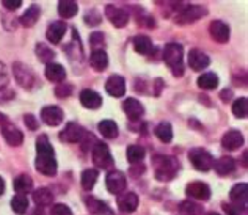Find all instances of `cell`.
<instances>
[{"instance_id":"1","label":"cell","mask_w":248,"mask_h":215,"mask_svg":"<svg viewBox=\"0 0 248 215\" xmlns=\"http://www.w3.org/2000/svg\"><path fill=\"white\" fill-rule=\"evenodd\" d=\"M36 153L38 157L35 162L36 170L44 176H55L57 174V160L55 153L52 148L47 135H40L36 140Z\"/></svg>"},{"instance_id":"2","label":"cell","mask_w":248,"mask_h":215,"mask_svg":"<svg viewBox=\"0 0 248 215\" xmlns=\"http://www.w3.org/2000/svg\"><path fill=\"white\" fill-rule=\"evenodd\" d=\"M184 49L178 43H168L164 49V61L167 63V66L171 69L173 76L181 77L184 74Z\"/></svg>"},{"instance_id":"3","label":"cell","mask_w":248,"mask_h":215,"mask_svg":"<svg viewBox=\"0 0 248 215\" xmlns=\"http://www.w3.org/2000/svg\"><path fill=\"white\" fill-rule=\"evenodd\" d=\"M153 165L155 170V178L159 181L173 179L179 170V162L170 155H155L153 159Z\"/></svg>"},{"instance_id":"4","label":"cell","mask_w":248,"mask_h":215,"mask_svg":"<svg viewBox=\"0 0 248 215\" xmlns=\"http://www.w3.org/2000/svg\"><path fill=\"white\" fill-rule=\"evenodd\" d=\"M13 74H15L16 82L22 88L31 90L33 87L38 85V79H36L35 73L27 66V64H24L21 61H16L15 64H13Z\"/></svg>"},{"instance_id":"5","label":"cell","mask_w":248,"mask_h":215,"mask_svg":"<svg viewBox=\"0 0 248 215\" xmlns=\"http://www.w3.org/2000/svg\"><path fill=\"white\" fill-rule=\"evenodd\" d=\"M188 159H190L192 165L197 168L198 171H209L214 167V157L211 153H207L203 148H193L188 153Z\"/></svg>"},{"instance_id":"6","label":"cell","mask_w":248,"mask_h":215,"mask_svg":"<svg viewBox=\"0 0 248 215\" xmlns=\"http://www.w3.org/2000/svg\"><path fill=\"white\" fill-rule=\"evenodd\" d=\"M207 15V10L204 6L200 5H188L184 10L178 13V16L174 17V22L179 25H187V24H193L197 22L198 19L204 17Z\"/></svg>"},{"instance_id":"7","label":"cell","mask_w":248,"mask_h":215,"mask_svg":"<svg viewBox=\"0 0 248 215\" xmlns=\"http://www.w3.org/2000/svg\"><path fill=\"white\" fill-rule=\"evenodd\" d=\"M91 155H93V162L97 168H106L113 167V157H112V153H110L108 146L106 143H101V141H96L94 146H93V151H91Z\"/></svg>"},{"instance_id":"8","label":"cell","mask_w":248,"mask_h":215,"mask_svg":"<svg viewBox=\"0 0 248 215\" xmlns=\"http://www.w3.org/2000/svg\"><path fill=\"white\" fill-rule=\"evenodd\" d=\"M85 129L77 124V123H68L64 129L60 132V140L64 141V143H79L85 138Z\"/></svg>"},{"instance_id":"9","label":"cell","mask_w":248,"mask_h":215,"mask_svg":"<svg viewBox=\"0 0 248 215\" xmlns=\"http://www.w3.org/2000/svg\"><path fill=\"white\" fill-rule=\"evenodd\" d=\"M126 176H124L121 171L118 170H112L106 178V185H107V190L113 195H120L126 190Z\"/></svg>"},{"instance_id":"10","label":"cell","mask_w":248,"mask_h":215,"mask_svg":"<svg viewBox=\"0 0 248 215\" xmlns=\"http://www.w3.org/2000/svg\"><path fill=\"white\" fill-rule=\"evenodd\" d=\"M186 193L187 197H190L193 200H200V201H207L211 197V188L206 184V182L201 181H193L186 187Z\"/></svg>"},{"instance_id":"11","label":"cell","mask_w":248,"mask_h":215,"mask_svg":"<svg viewBox=\"0 0 248 215\" xmlns=\"http://www.w3.org/2000/svg\"><path fill=\"white\" fill-rule=\"evenodd\" d=\"M64 118V113L60 107L57 106H46L41 110V120L46 123L47 126L55 127L58 124H62V121Z\"/></svg>"},{"instance_id":"12","label":"cell","mask_w":248,"mask_h":215,"mask_svg":"<svg viewBox=\"0 0 248 215\" xmlns=\"http://www.w3.org/2000/svg\"><path fill=\"white\" fill-rule=\"evenodd\" d=\"M106 16L108 17V21L118 29L126 27L129 22L127 11H124L123 8H118V6H113V5L106 6Z\"/></svg>"},{"instance_id":"13","label":"cell","mask_w":248,"mask_h":215,"mask_svg":"<svg viewBox=\"0 0 248 215\" xmlns=\"http://www.w3.org/2000/svg\"><path fill=\"white\" fill-rule=\"evenodd\" d=\"M106 91L113 97L124 96V93H126V80H124V77L118 74L110 76L106 82Z\"/></svg>"},{"instance_id":"14","label":"cell","mask_w":248,"mask_h":215,"mask_svg":"<svg viewBox=\"0 0 248 215\" xmlns=\"http://www.w3.org/2000/svg\"><path fill=\"white\" fill-rule=\"evenodd\" d=\"M242 145H244V135L240 130H236V129L228 130L223 135V138H221V146L228 149V151H236V149H239Z\"/></svg>"},{"instance_id":"15","label":"cell","mask_w":248,"mask_h":215,"mask_svg":"<svg viewBox=\"0 0 248 215\" xmlns=\"http://www.w3.org/2000/svg\"><path fill=\"white\" fill-rule=\"evenodd\" d=\"M230 31V25L225 24L223 21H214L209 25V33H211L212 40H215L217 43H228Z\"/></svg>"},{"instance_id":"16","label":"cell","mask_w":248,"mask_h":215,"mask_svg":"<svg viewBox=\"0 0 248 215\" xmlns=\"http://www.w3.org/2000/svg\"><path fill=\"white\" fill-rule=\"evenodd\" d=\"M187 63L193 71H203L209 66V57L204 54L203 50H198V49H192L188 52V58H187Z\"/></svg>"},{"instance_id":"17","label":"cell","mask_w":248,"mask_h":215,"mask_svg":"<svg viewBox=\"0 0 248 215\" xmlns=\"http://www.w3.org/2000/svg\"><path fill=\"white\" fill-rule=\"evenodd\" d=\"M2 135H3L5 141L8 143L10 146H15V148L21 146L24 141V134L15 124H11V123L2 126Z\"/></svg>"},{"instance_id":"18","label":"cell","mask_w":248,"mask_h":215,"mask_svg":"<svg viewBox=\"0 0 248 215\" xmlns=\"http://www.w3.org/2000/svg\"><path fill=\"white\" fill-rule=\"evenodd\" d=\"M85 204H87V209L94 214V215H115L113 209H110V206L104 201L97 200L94 197H85L83 198Z\"/></svg>"},{"instance_id":"19","label":"cell","mask_w":248,"mask_h":215,"mask_svg":"<svg viewBox=\"0 0 248 215\" xmlns=\"http://www.w3.org/2000/svg\"><path fill=\"white\" fill-rule=\"evenodd\" d=\"M123 110H124V113L127 115V118L132 121L140 120L143 113H145V108H143L141 102L134 99V97H127V99L123 102Z\"/></svg>"},{"instance_id":"20","label":"cell","mask_w":248,"mask_h":215,"mask_svg":"<svg viewBox=\"0 0 248 215\" xmlns=\"http://www.w3.org/2000/svg\"><path fill=\"white\" fill-rule=\"evenodd\" d=\"M80 102L83 107H87L90 110H96L102 106V97L99 93H96L94 90L85 88L80 91Z\"/></svg>"},{"instance_id":"21","label":"cell","mask_w":248,"mask_h":215,"mask_svg":"<svg viewBox=\"0 0 248 215\" xmlns=\"http://www.w3.org/2000/svg\"><path fill=\"white\" fill-rule=\"evenodd\" d=\"M64 33H66V22H64V21H55L47 27L46 36H47V40L52 44H58L63 40Z\"/></svg>"},{"instance_id":"22","label":"cell","mask_w":248,"mask_h":215,"mask_svg":"<svg viewBox=\"0 0 248 215\" xmlns=\"http://www.w3.org/2000/svg\"><path fill=\"white\" fill-rule=\"evenodd\" d=\"M46 79L54 83H62L66 79V71L58 63H49L46 64Z\"/></svg>"},{"instance_id":"23","label":"cell","mask_w":248,"mask_h":215,"mask_svg":"<svg viewBox=\"0 0 248 215\" xmlns=\"http://www.w3.org/2000/svg\"><path fill=\"white\" fill-rule=\"evenodd\" d=\"M118 207L123 214H132L139 207V197L134 192H129L118 198Z\"/></svg>"},{"instance_id":"24","label":"cell","mask_w":248,"mask_h":215,"mask_svg":"<svg viewBox=\"0 0 248 215\" xmlns=\"http://www.w3.org/2000/svg\"><path fill=\"white\" fill-rule=\"evenodd\" d=\"M247 197H248V185L245 182H242V184H236L230 192L231 201L239 207L247 206Z\"/></svg>"},{"instance_id":"25","label":"cell","mask_w":248,"mask_h":215,"mask_svg":"<svg viewBox=\"0 0 248 215\" xmlns=\"http://www.w3.org/2000/svg\"><path fill=\"white\" fill-rule=\"evenodd\" d=\"M212 168H215V171H217L220 176H228L236 170V162H234V159L230 157V155H223V157L214 160Z\"/></svg>"},{"instance_id":"26","label":"cell","mask_w":248,"mask_h":215,"mask_svg":"<svg viewBox=\"0 0 248 215\" xmlns=\"http://www.w3.org/2000/svg\"><path fill=\"white\" fill-rule=\"evenodd\" d=\"M90 66L94 71H104L108 66V57L102 49H94L90 55Z\"/></svg>"},{"instance_id":"27","label":"cell","mask_w":248,"mask_h":215,"mask_svg":"<svg viewBox=\"0 0 248 215\" xmlns=\"http://www.w3.org/2000/svg\"><path fill=\"white\" fill-rule=\"evenodd\" d=\"M40 16H41V8L38 5H31L21 16L19 22H21V25H24V27H33L38 22V19H40Z\"/></svg>"},{"instance_id":"28","label":"cell","mask_w":248,"mask_h":215,"mask_svg":"<svg viewBox=\"0 0 248 215\" xmlns=\"http://www.w3.org/2000/svg\"><path fill=\"white\" fill-rule=\"evenodd\" d=\"M13 188L17 192V195H25L31 192L33 188V179L29 174H19L17 178L13 181Z\"/></svg>"},{"instance_id":"29","label":"cell","mask_w":248,"mask_h":215,"mask_svg":"<svg viewBox=\"0 0 248 215\" xmlns=\"http://www.w3.org/2000/svg\"><path fill=\"white\" fill-rule=\"evenodd\" d=\"M79 11V5L73 0H60L58 2V15H60L63 19H71L77 15Z\"/></svg>"},{"instance_id":"30","label":"cell","mask_w":248,"mask_h":215,"mask_svg":"<svg viewBox=\"0 0 248 215\" xmlns=\"http://www.w3.org/2000/svg\"><path fill=\"white\" fill-rule=\"evenodd\" d=\"M33 201L38 207H46V206H50L52 201H54V195L49 190V188L41 187L38 190L33 192Z\"/></svg>"},{"instance_id":"31","label":"cell","mask_w":248,"mask_h":215,"mask_svg":"<svg viewBox=\"0 0 248 215\" xmlns=\"http://www.w3.org/2000/svg\"><path fill=\"white\" fill-rule=\"evenodd\" d=\"M134 49L141 55H149L153 52V41L145 35H139L134 38Z\"/></svg>"},{"instance_id":"32","label":"cell","mask_w":248,"mask_h":215,"mask_svg":"<svg viewBox=\"0 0 248 215\" xmlns=\"http://www.w3.org/2000/svg\"><path fill=\"white\" fill-rule=\"evenodd\" d=\"M97 129H99L102 137H106V138H108V140L118 137V126H116V123L112 120H102L99 123V126H97Z\"/></svg>"},{"instance_id":"33","label":"cell","mask_w":248,"mask_h":215,"mask_svg":"<svg viewBox=\"0 0 248 215\" xmlns=\"http://www.w3.org/2000/svg\"><path fill=\"white\" fill-rule=\"evenodd\" d=\"M154 134H155V137L162 141V143H170L173 140V127H171V124L170 123H167V121H164V123H160V124L155 127V130H154Z\"/></svg>"},{"instance_id":"34","label":"cell","mask_w":248,"mask_h":215,"mask_svg":"<svg viewBox=\"0 0 248 215\" xmlns=\"http://www.w3.org/2000/svg\"><path fill=\"white\" fill-rule=\"evenodd\" d=\"M145 148L143 146H139V145H132L127 148L126 151V155H127V160L130 162L132 165H137V164H141V160L145 159Z\"/></svg>"},{"instance_id":"35","label":"cell","mask_w":248,"mask_h":215,"mask_svg":"<svg viewBox=\"0 0 248 215\" xmlns=\"http://www.w3.org/2000/svg\"><path fill=\"white\" fill-rule=\"evenodd\" d=\"M198 87L203 90H214L218 87V76L214 73H204L198 77Z\"/></svg>"},{"instance_id":"36","label":"cell","mask_w":248,"mask_h":215,"mask_svg":"<svg viewBox=\"0 0 248 215\" xmlns=\"http://www.w3.org/2000/svg\"><path fill=\"white\" fill-rule=\"evenodd\" d=\"M97 178H99V173H97V170H93V168L85 170L82 173V187H83V190H87V192L93 190Z\"/></svg>"},{"instance_id":"37","label":"cell","mask_w":248,"mask_h":215,"mask_svg":"<svg viewBox=\"0 0 248 215\" xmlns=\"http://www.w3.org/2000/svg\"><path fill=\"white\" fill-rule=\"evenodd\" d=\"M36 55H38V58H40L43 63L49 64L55 58V52L52 50L49 46H46L44 43H38L36 44Z\"/></svg>"},{"instance_id":"38","label":"cell","mask_w":248,"mask_h":215,"mask_svg":"<svg viewBox=\"0 0 248 215\" xmlns=\"http://www.w3.org/2000/svg\"><path fill=\"white\" fill-rule=\"evenodd\" d=\"M11 209L19 215L27 212V209H29L27 197H24V195H16V197L11 200Z\"/></svg>"},{"instance_id":"39","label":"cell","mask_w":248,"mask_h":215,"mask_svg":"<svg viewBox=\"0 0 248 215\" xmlns=\"http://www.w3.org/2000/svg\"><path fill=\"white\" fill-rule=\"evenodd\" d=\"M232 113L236 118H245L248 113V101L247 97H239L232 104Z\"/></svg>"},{"instance_id":"40","label":"cell","mask_w":248,"mask_h":215,"mask_svg":"<svg viewBox=\"0 0 248 215\" xmlns=\"http://www.w3.org/2000/svg\"><path fill=\"white\" fill-rule=\"evenodd\" d=\"M181 211L184 215H200L201 207L192 201H184V203H181Z\"/></svg>"},{"instance_id":"41","label":"cell","mask_w":248,"mask_h":215,"mask_svg":"<svg viewBox=\"0 0 248 215\" xmlns=\"http://www.w3.org/2000/svg\"><path fill=\"white\" fill-rule=\"evenodd\" d=\"M73 94V87L69 83H58V87L55 88V96L60 97V99H64V97H69Z\"/></svg>"},{"instance_id":"42","label":"cell","mask_w":248,"mask_h":215,"mask_svg":"<svg viewBox=\"0 0 248 215\" xmlns=\"http://www.w3.org/2000/svg\"><path fill=\"white\" fill-rule=\"evenodd\" d=\"M101 21H102V17H101V15L96 10L88 11L87 16H85V22H87L88 25H99Z\"/></svg>"},{"instance_id":"43","label":"cell","mask_w":248,"mask_h":215,"mask_svg":"<svg viewBox=\"0 0 248 215\" xmlns=\"http://www.w3.org/2000/svg\"><path fill=\"white\" fill-rule=\"evenodd\" d=\"M50 215H73V211L66 204H54L50 209Z\"/></svg>"},{"instance_id":"44","label":"cell","mask_w":248,"mask_h":215,"mask_svg":"<svg viewBox=\"0 0 248 215\" xmlns=\"http://www.w3.org/2000/svg\"><path fill=\"white\" fill-rule=\"evenodd\" d=\"M10 80V73H8V68L6 64L0 61V87H6V83Z\"/></svg>"},{"instance_id":"45","label":"cell","mask_w":248,"mask_h":215,"mask_svg":"<svg viewBox=\"0 0 248 215\" xmlns=\"http://www.w3.org/2000/svg\"><path fill=\"white\" fill-rule=\"evenodd\" d=\"M15 96H16V93L8 87H3L0 90V102H8L11 99H15Z\"/></svg>"},{"instance_id":"46","label":"cell","mask_w":248,"mask_h":215,"mask_svg":"<svg viewBox=\"0 0 248 215\" xmlns=\"http://www.w3.org/2000/svg\"><path fill=\"white\" fill-rule=\"evenodd\" d=\"M2 5H3V8H6L8 11H16L17 8H21L22 0H3Z\"/></svg>"},{"instance_id":"47","label":"cell","mask_w":248,"mask_h":215,"mask_svg":"<svg viewBox=\"0 0 248 215\" xmlns=\"http://www.w3.org/2000/svg\"><path fill=\"white\" fill-rule=\"evenodd\" d=\"M104 35L101 33V31H94L93 35L90 36V43H91V46L93 47H97V46H104Z\"/></svg>"},{"instance_id":"48","label":"cell","mask_w":248,"mask_h":215,"mask_svg":"<svg viewBox=\"0 0 248 215\" xmlns=\"http://www.w3.org/2000/svg\"><path fill=\"white\" fill-rule=\"evenodd\" d=\"M24 123H25V126H27L30 130H36L38 126H40V123H38L35 116H33V115H30V113L24 116Z\"/></svg>"},{"instance_id":"49","label":"cell","mask_w":248,"mask_h":215,"mask_svg":"<svg viewBox=\"0 0 248 215\" xmlns=\"http://www.w3.org/2000/svg\"><path fill=\"white\" fill-rule=\"evenodd\" d=\"M225 212L228 215H242V212H240V207L236 206V204H225Z\"/></svg>"},{"instance_id":"50","label":"cell","mask_w":248,"mask_h":215,"mask_svg":"<svg viewBox=\"0 0 248 215\" xmlns=\"http://www.w3.org/2000/svg\"><path fill=\"white\" fill-rule=\"evenodd\" d=\"M220 96H221V101H223V102H228V101H231L232 91H231V90H223V91L220 93Z\"/></svg>"},{"instance_id":"51","label":"cell","mask_w":248,"mask_h":215,"mask_svg":"<svg viewBox=\"0 0 248 215\" xmlns=\"http://www.w3.org/2000/svg\"><path fill=\"white\" fill-rule=\"evenodd\" d=\"M8 116H6V115H3L2 112H0V124H2V126H5V124H8Z\"/></svg>"},{"instance_id":"52","label":"cell","mask_w":248,"mask_h":215,"mask_svg":"<svg viewBox=\"0 0 248 215\" xmlns=\"http://www.w3.org/2000/svg\"><path fill=\"white\" fill-rule=\"evenodd\" d=\"M5 192V181L0 178V195H2Z\"/></svg>"},{"instance_id":"53","label":"cell","mask_w":248,"mask_h":215,"mask_svg":"<svg viewBox=\"0 0 248 215\" xmlns=\"http://www.w3.org/2000/svg\"><path fill=\"white\" fill-rule=\"evenodd\" d=\"M33 215H43V211H41V209H36V212H35Z\"/></svg>"},{"instance_id":"54","label":"cell","mask_w":248,"mask_h":215,"mask_svg":"<svg viewBox=\"0 0 248 215\" xmlns=\"http://www.w3.org/2000/svg\"><path fill=\"white\" fill-rule=\"evenodd\" d=\"M207 215H220V214H217V212H209Z\"/></svg>"}]
</instances>
